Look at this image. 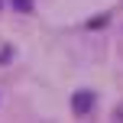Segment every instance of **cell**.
Segmentation results:
<instances>
[{"label":"cell","mask_w":123,"mask_h":123,"mask_svg":"<svg viewBox=\"0 0 123 123\" xmlns=\"http://www.w3.org/2000/svg\"><path fill=\"white\" fill-rule=\"evenodd\" d=\"M71 110L81 113V117H87V113L94 110V91H78L71 97Z\"/></svg>","instance_id":"1"},{"label":"cell","mask_w":123,"mask_h":123,"mask_svg":"<svg viewBox=\"0 0 123 123\" xmlns=\"http://www.w3.org/2000/svg\"><path fill=\"white\" fill-rule=\"evenodd\" d=\"M13 6H16L19 13H29L32 10V0H13Z\"/></svg>","instance_id":"2"}]
</instances>
